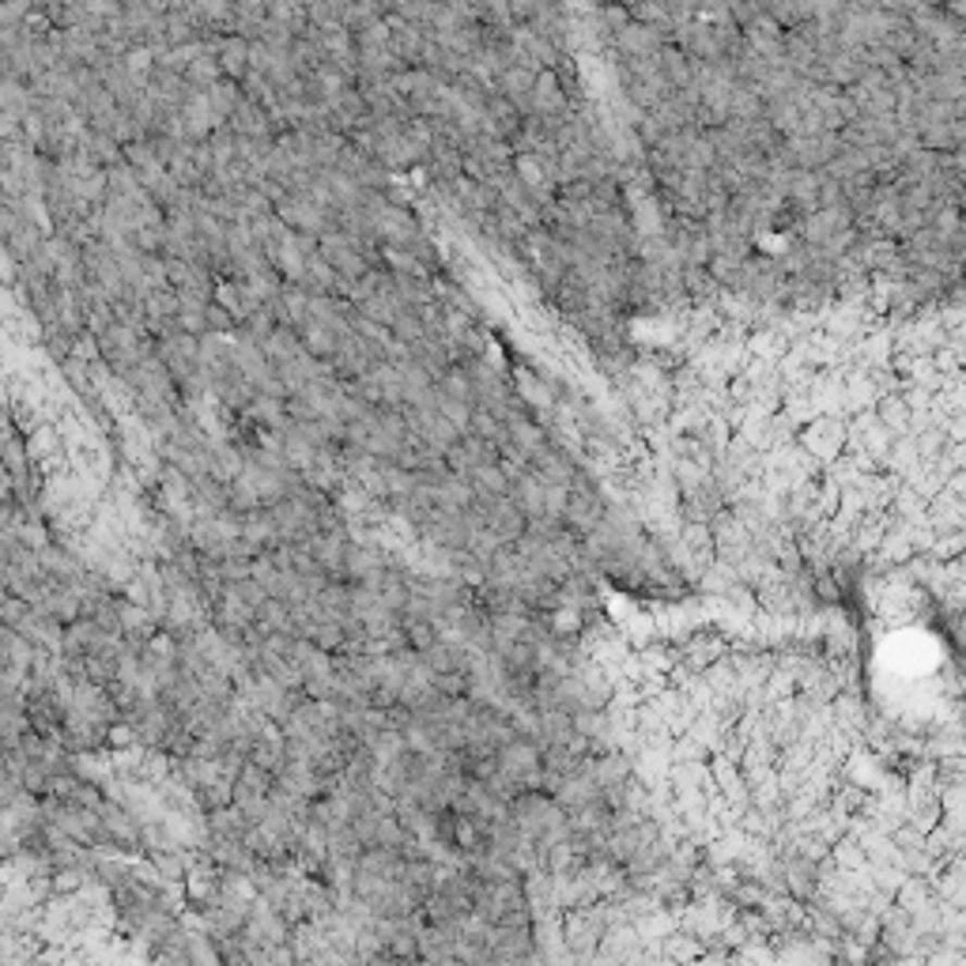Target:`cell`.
<instances>
[{
	"mask_svg": "<svg viewBox=\"0 0 966 966\" xmlns=\"http://www.w3.org/2000/svg\"><path fill=\"white\" fill-rule=\"evenodd\" d=\"M23 446H27V457H30V465H42V461H50L53 454H61V434H58V426L53 423H46V426H38L35 434H27V438H23Z\"/></svg>",
	"mask_w": 966,
	"mask_h": 966,
	"instance_id": "obj_2",
	"label": "cell"
},
{
	"mask_svg": "<svg viewBox=\"0 0 966 966\" xmlns=\"http://www.w3.org/2000/svg\"><path fill=\"white\" fill-rule=\"evenodd\" d=\"M0 469H4L8 480H23L35 472V465H30V457H27V446H23V438L15 431L0 438Z\"/></svg>",
	"mask_w": 966,
	"mask_h": 966,
	"instance_id": "obj_1",
	"label": "cell"
},
{
	"mask_svg": "<svg viewBox=\"0 0 966 966\" xmlns=\"http://www.w3.org/2000/svg\"><path fill=\"white\" fill-rule=\"evenodd\" d=\"M220 61H223V69H227L231 76H242V72H246V64H249V46L242 42V38H227V42L220 46Z\"/></svg>",
	"mask_w": 966,
	"mask_h": 966,
	"instance_id": "obj_3",
	"label": "cell"
}]
</instances>
